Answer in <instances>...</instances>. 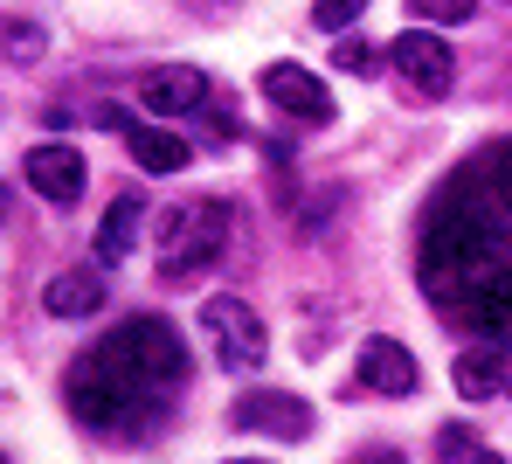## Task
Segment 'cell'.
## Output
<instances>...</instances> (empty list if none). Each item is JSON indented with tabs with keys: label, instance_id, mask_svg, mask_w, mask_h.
I'll return each mask as SVG.
<instances>
[{
	"label": "cell",
	"instance_id": "cell-11",
	"mask_svg": "<svg viewBox=\"0 0 512 464\" xmlns=\"http://www.w3.org/2000/svg\"><path fill=\"white\" fill-rule=\"evenodd\" d=\"M139 104H146V111H160V118H187V111H201V104H208V77H201V70H187V63H167V70H153V77L139 84Z\"/></svg>",
	"mask_w": 512,
	"mask_h": 464
},
{
	"label": "cell",
	"instance_id": "cell-2",
	"mask_svg": "<svg viewBox=\"0 0 512 464\" xmlns=\"http://www.w3.org/2000/svg\"><path fill=\"white\" fill-rule=\"evenodd\" d=\"M90 361L104 374H118L125 388H132V402H146V409H160L173 388L187 381V347H180V333H173L167 319H125L111 340H97L90 347Z\"/></svg>",
	"mask_w": 512,
	"mask_h": 464
},
{
	"label": "cell",
	"instance_id": "cell-13",
	"mask_svg": "<svg viewBox=\"0 0 512 464\" xmlns=\"http://www.w3.org/2000/svg\"><path fill=\"white\" fill-rule=\"evenodd\" d=\"M104 298H111V284H104V264H84V271H56V278H49V291H42L49 319H90Z\"/></svg>",
	"mask_w": 512,
	"mask_h": 464
},
{
	"label": "cell",
	"instance_id": "cell-20",
	"mask_svg": "<svg viewBox=\"0 0 512 464\" xmlns=\"http://www.w3.org/2000/svg\"><path fill=\"white\" fill-rule=\"evenodd\" d=\"M492 194H499V208L512 215V146L499 153V160H492Z\"/></svg>",
	"mask_w": 512,
	"mask_h": 464
},
{
	"label": "cell",
	"instance_id": "cell-1",
	"mask_svg": "<svg viewBox=\"0 0 512 464\" xmlns=\"http://www.w3.org/2000/svg\"><path fill=\"white\" fill-rule=\"evenodd\" d=\"M506 257H499V229H492V215L471 201V194H450L436 215H429V236H423V291L443 305V312H457V298L471 291V284H485L499 271Z\"/></svg>",
	"mask_w": 512,
	"mask_h": 464
},
{
	"label": "cell",
	"instance_id": "cell-6",
	"mask_svg": "<svg viewBox=\"0 0 512 464\" xmlns=\"http://www.w3.org/2000/svg\"><path fill=\"white\" fill-rule=\"evenodd\" d=\"M229 423L298 444V437H312V402H305V395H284V388H256V395H243V402L229 409Z\"/></svg>",
	"mask_w": 512,
	"mask_h": 464
},
{
	"label": "cell",
	"instance_id": "cell-18",
	"mask_svg": "<svg viewBox=\"0 0 512 464\" xmlns=\"http://www.w3.org/2000/svg\"><path fill=\"white\" fill-rule=\"evenodd\" d=\"M409 7H416L423 21H464V14H471L478 0H409Z\"/></svg>",
	"mask_w": 512,
	"mask_h": 464
},
{
	"label": "cell",
	"instance_id": "cell-14",
	"mask_svg": "<svg viewBox=\"0 0 512 464\" xmlns=\"http://www.w3.org/2000/svg\"><path fill=\"white\" fill-rule=\"evenodd\" d=\"M139 222H146V201H139V194H118V201L104 208V222H97V264H104V271L132 257V236H139Z\"/></svg>",
	"mask_w": 512,
	"mask_h": 464
},
{
	"label": "cell",
	"instance_id": "cell-3",
	"mask_svg": "<svg viewBox=\"0 0 512 464\" xmlns=\"http://www.w3.org/2000/svg\"><path fill=\"white\" fill-rule=\"evenodd\" d=\"M229 236H236V208L229 201H187V208H173L167 222H160V271L167 278H201L222 250H229Z\"/></svg>",
	"mask_w": 512,
	"mask_h": 464
},
{
	"label": "cell",
	"instance_id": "cell-15",
	"mask_svg": "<svg viewBox=\"0 0 512 464\" xmlns=\"http://www.w3.org/2000/svg\"><path fill=\"white\" fill-rule=\"evenodd\" d=\"M125 146H132V160H139L146 174H180V167H187V139H173L160 125H132Z\"/></svg>",
	"mask_w": 512,
	"mask_h": 464
},
{
	"label": "cell",
	"instance_id": "cell-12",
	"mask_svg": "<svg viewBox=\"0 0 512 464\" xmlns=\"http://www.w3.org/2000/svg\"><path fill=\"white\" fill-rule=\"evenodd\" d=\"M506 340H478V347H464L457 354V368H450V381H457V395L464 402H492V395H506Z\"/></svg>",
	"mask_w": 512,
	"mask_h": 464
},
{
	"label": "cell",
	"instance_id": "cell-5",
	"mask_svg": "<svg viewBox=\"0 0 512 464\" xmlns=\"http://www.w3.org/2000/svg\"><path fill=\"white\" fill-rule=\"evenodd\" d=\"M70 416H77L84 430H97V437H118V430H132V416H153V409L132 402V388L84 354V361L70 368Z\"/></svg>",
	"mask_w": 512,
	"mask_h": 464
},
{
	"label": "cell",
	"instance_id": "cell-10",
	"mask_svg": "<svg viewBox=\"0 0 512 464\" xmlns=\"http://www.w3.org/2000/svg\"><path fill=\"white\" fill-rule=\"evenodd\" d=\"M416 354L402 347V340H367L360 347V388H374V395H416Z\"/></svg>",
	"mask_w": 512,
	"mask_h": 464
},
{
	"label": "cell",
	"instance_id": "cell-8",
	"mask_svg": "<svg viewBox=\"0 0 512 464\" xmlns=\"http://www.w3.org/2000/svg\"><path fill=\"white\" fill-rule=\"evenodd\" d=\"M263 97H270L277 111L305 118V125H326V118H333V91H326L305 63H270V70H263Z\"/></svg>",
	"mask_w": 512,
	"mask_h": 464
},
{
	"label": "cell",
	"instance_id": "cell-23",
	"mask_svg": "<svg viewBox=\"0 0 512 464\" xmlns=\"http://www.w3.org/2000/svg\"><path fill=\"white\" fill-rule=\"evenodd\" d=\"M0 215H7V201H0Z\"/></svg>",
	"mask_w": 512,
	"mask_h": 464
},
{
	"label": "cell",
	"instance_id": "cell-16",
	"mask_svg": "<svg viewBox=\"0 0 512 464\" xmlns=\"http://www.w3.org/2000/svg\"><path fill=\"white\" fill-rule=\"evenodd\" d=\"M436 458H492V444L471 437L464 423H443V430H436Z\"/></svg>",
	"mask_w": 512,
	"mask_h": 464
},
{
	"label": "cell",
	"instance_id": "cell-4",
	"mask_svg": "<svg viewBox=\"0 0 512 464\" xmlns=\"http://www.w3.org/2000/svg\"><path fill=\"white\" fill-rule=\"evenodd\" d=\"M201 333H208L215 361H222V368H236V374L263 368V354H270V333H263L256 305H243L236 291H215V298L201 305Z\"/></svg>",
	"mask_w": 512,
	"mask_h": 464
},
{
	"label": "cell",
	"instance_id": "cell-19",
	"mask_svg": "<svg viewBox=\"0 0 512 464\" xmlns=\"http://www.w3.org/2000/svg\"><path fill=\"white\" fill-rule=\"evenodd\" d=\"M7 56H14V63H35V56H42V28H28V21H21V28L7 35Z\"/></svg>",
	"mask_w": 512,
	"mask_h": 464
},
{
	"label": "cell",
	"instance_id": "cell-22",
	"mask_svg": "<svg viewBox=\"0 0 512 464\" xmlns=\"http://www.w3.org/2000/svg\"><path fill=\"white\" fill-rule=\"evenodd\" d=\"M90 118H97V125H111V132H132V111H125V104H97Z\"/></svg>",
	"mask_w": 512,
	"mask_h": 464
},
{
	"label": "cell",
	"instance_id": "cell-7",
	"mask_svg": "<svg viewBox=\"0 0 512 464\" xmlns=\"http://www.w3.org/2000/svg\"><path fill=\"white\" fill-rule=\"evenodd\" d=\"M388 56H395L402 84H416L423 97H443V91H450V77H457V56H450V42H443V35H429V28H402Z\"/></svg>",
	"mask_w": 512,
	"mask_h": 464
},
{
	"label": "cell",
	"instance_id": "cell-9",
	"mask_svg": "<svg viewBox=\"0 0 512 464\" xmlns=\"http://www.w3.org/2000/svg\"><path fill=\"white\" fill-rule=\"evenodd\" d=\"M21 174H28V187L42 194V201H77L84 194V153L77 146H56V139H42V146H28V160H21Z\"/></svg>",
	"mask_w": 512,
	"mask_h": 464
},
{
	"label": "cell",
	"instance_id": "cell-21",
	"mask_svg": "<svg viewBox=\"0 0 512 464\" xmlns=\"http://www.w3.org/2000/svg\"><path fill=\"white\" fill-rule=\"evenodd\" d=\"M333 63H340V70H367V63H374V49H367V42H340V49H333Z\"/></svg>",
	"mask_w": 512,
	"mask_h": 464
},
{
	"label": "cell",
	"instance_id": "cell-17",
	"mask_svg": "<svg viewBox=\"0 0 512 464\" xmlns=\"http://www.w3.org/2000/svg\"><path fill=\"white\" fill-rule=\"evenodd\" d=\"M367 14V0H312V21L326 28V35H340V28H353Z\"/></svg>",
	"mask_w": 512,
	"mask_h": 464
}]
</instances>
